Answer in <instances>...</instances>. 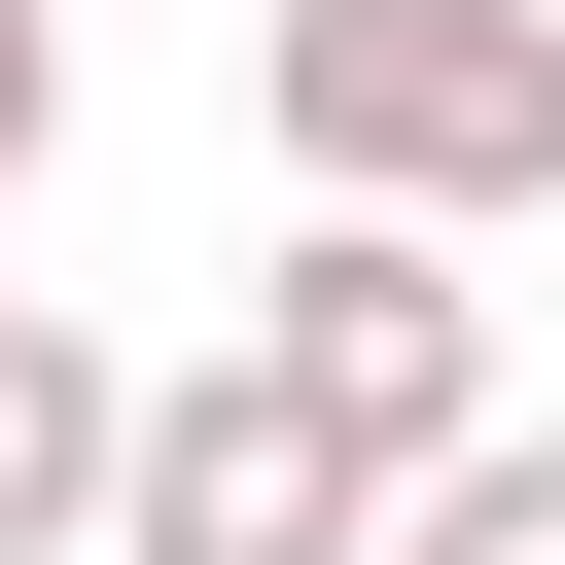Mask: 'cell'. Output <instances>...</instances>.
<instances>
[{"instance_id": "1", "label": "cell", "mask_w": 565, "mask_h": 565, "mask_svg": "<svg viewBox=\"0 0 565 565\" xmlns=\"http://www.w3.org/2000/svg\"><path fill=\"white\" fill-rule=\"evenodd\" d=\"M247 141H282V212L494 247V212H565V0H247Z\"/></svg>"}, {"instance_id": "2", "label": "cell", "mask_w": 565, "mask_h": 565, "mask_svg": "<svg viewBox=\"0 0 565 565\" xmlns=\"http://www.w3.org/2000/svg\"><path fill=\"white\" fill-rule=\"evenodd\" d=\"M247 353H282V388H318V424H353L388 494H459V459L530 424V388H494V282H459L424 212H282V282H247Z\"/></svg>"}, {"instance_id": "3", "label": "cell", "mask_w": 565, "mask_h": 565, "mask_svg": "<svg viewBox=\"0 0 565 565\" xmlns=\"http://www.w3.org/2000/svg\"><path fill=\"white\" fill-rule=\"evenodd\" d=\"M388 530H424V494H388L282 353H177V388H141V530H106V565H388Z\"/></svg>"}, {"instance_id": "4", "label": "cell", "mask_w": 565, "mask_h": 565, "mask_svg": "<svg viewBox=\"0 0 565 565\" xmlns=\"http://www.w3.org/2000/svg\"><path fill=\"white\" fill-rule=\"evenodd\" d=\"M106 530H141V353L0 318V565H106Z\"/></svg>"}, {"instance_id": "5", "label": "cell", "mask_w": 565, "mask_h": 565, "mask_svg": "<svg viewBox=\"0 0 565 565\" xmlns=\"http://www.w3.org/2000/svg\"><path fill=\"white\" fill-rule=\"evenodd\" d=\"M388 565H565V424H494V459H459V494H424Z\"/></svg>"}, {"instance_id": "6", "label": "cell", "mask_w": 565, "mask_h": 565, "mask_svg": "<svg viewBox=\"0 0 565 565\" xmlns=\"http://www.w3.org/2000/svg\"><path fill=\"white\" fill-rule=\"evenodd\" d=\"M35 141H71V0H0V177H35Z\"/></svg>"}, {"instance_id": "7", "label": "cell", "mask_w": 565, "mask_h": 565, "mask_svg": "<svg viewBox=\"0 0 565 565\" xmlns=\"http://www.w3.org/2000/svg\"><path fill=\"white\" fill-rule=\"evenodd\" d=\"M0 212H35V177H0ZM0 318H35V282H0Z\"/></svg>"}]
</instances>
